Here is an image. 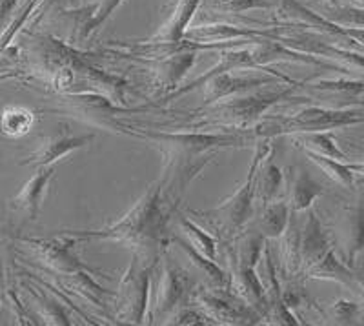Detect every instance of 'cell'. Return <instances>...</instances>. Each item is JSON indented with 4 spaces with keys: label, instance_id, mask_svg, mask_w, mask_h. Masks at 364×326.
I'll use <instances>...</instances> for the list:
<instances>
[{
    "label": "cell",
    "instance_id": "cell-41",
    "mask_svg": "<svg viewBox=\"0 0 364 326\" xmlns=\"http://www.w3.org/2000/svg\"><path fill=\"white\" fill-rule=\"evenodd\" d=\"M348 168L352 169L355 175H363L364 177V162H348Z\"/></svg>",
    "mask_w": 364,
    "mask_h": 326
},
{
    "label": "cell",
    "instance_id": "cell-39",
    "mask_svg": "<svg viewBox=\"0 0 364 326\" xmlns=\"http://www.w3.org/2000/svg\"><path fill=\"white\" fill-rule=\"evenodd\" d=\"M120 2H122V0H102V2H100L99 11H97V15H95V17H93V21H91L90 26H87V31H91V29H95L97 26L100 24V22L106 21V17H108L109 13H112L113 9H115L117 6L120 4Z\"/></svg>",
    "mask_w": 364,
    "mask_h": 326
},
{
    "label": "cell",
    "instance_id": "cell-13",
    "mask_svg": "<svg viewBox=\"0 0 364 326\" xmlns=\"http://www.w3.org/2000/svg\"><path fill=\"white\" fill-rule=\"evenodd\" d=\"M336 244L339 246L341 259L350 268L364 252V204L344 206L336 221Z\"/></svg>",
    "mask_w": 364,
    "mask_h": 326
},
{
    "label": "cell",
    "instance_id": "cell-8",
    "mask_svg": "<svg viewBox=\"0 0 364 326\" xmlns=\"http://www.w3.org/2000/svg\"><path fill=\"white\" fill-rule=\"evenodd\" d=\"M155 265H146L133 256L120 279L115 295L117 319L126 325H142L149 308V283Z\"/></svg>",
    "mask_w": 364,
    "mask_h": 326
},
{
    "label": "cell",
    "instance_id": "cell-37",
    "mask_svg": "<svg viewBox=\"0 0 364 326\" xmlns=\"http://www.w3.org/2000/svg\"><path fill=\"white\" fill-rule=\"evenodd\" d=\"M331 315L336 317L337 322L353 325V322H357V319L363 315V310H360V306L357 305V303L339 299L336 305L331 306Z\"/></svg>",
    "mask_w": 364,
    "mask_h": 326
},
{
    "label": "cell",
    "instance_id": "cell-31",
    "mask_svg": "<svg viewBox=\"0 0 364 326\" xmlns=\"http://www.w3.org/2000/svg\"><path fill=\"white\" fill-rule=\"evenodd\" d=\"M304 155H306L323 174H326L331 181L336 182V184L348 188V190H353V186H355V174L348 168V162L337 161V159L331 157H324V155H318V153L310 152V149H304Z\"/></svg>",
    "mask_w": 364,
    "mask_h": 326
},
{
    "label": "cell",
    "instance_id": "cell-27",
    "mask_svg": "<svg viewBox=\"0 0 364 326\" xmlns=\"http://www.w3.org/2000/svg\"><path fill=\"white\" fill-rule=\"evenodd\" d=\"M290 204L286 201H272L264 204V210L257 219L255 230L261 233L264 239H279L284 233L288 221H290Z\"/></svg>",
    "mask_w": 364,
    "mask_h": 326
},
{
    "label": "cell",
    "instance_id": "cell-16",
    "mask_svg": "<svg viewBox=\"0 0 364 326\" xmlns=\"http://www.w3.org/2000/svg\"><path fill=\"white\" fill-rule=\"evenodd\" d=\"M228 275H230L228 290L232 292L233 298L242 305L255 310L257 314L262 317V314L268 308V295H266L264 286L259 279L257 268H248V266L232 263V270Z\"/></svg>",
    "mask_w": 364,
    "mask_h": 326
},
{
    "label": "cell",
    "instance_id": "cell-9",
    "mask_svg": "<svg viewBox=\"0 0 364 326\" xmlns=\"http://www.w3.org/2000/svg\"><path fill=\"white\" fill-rule=\"evenodd\" d=\"M63 104L66 106L68 112L75 113V117L84 119L93 126L119 132L120 124L117 122V115L124 112V107H120L115 100L102 95V93H97V91L64 93Z\"/></svg>",
    "mask_w": 364,
    "mask_h": 326
},
{
    "label": "cell",
    "instance_id": "cell-14",
    "mask_svg": "<svg viewBox=\"0 0 364 326\" xmlns=\"http://www.w3.org/2000/svg\"><path fill=\"white\" fill-rule=\"evenodd\" d=\"M193 301L195 306L203 312L204 317L215 325H252L261 319V315L250 306L242 305V303L233 305L220 295L208 292L206 288L193 290Z\"/></svg>",
    "mask_w": 364,
    "mask_h": 326
},
{
    "label": "cell",
    "instance_id": "cell-6",
    "mask_svg": "<svg viewBox=\"0 0 364 326\" xmlns=\"http://www.w3.org/2000/svg\"><path fill=\"white\" fill-rule=\"evenodd\" d=\"M297 84H290L288 88L272 91H259V93H240V95L223 99L213 102L208 112V122H215L228 130H250L264 117L269 107L275 106L281 100L288 99Z\"/></svg>",
    "mask_w": 364,
    "mask_h": 326
},
{
    "label": "cell",
    "instance_id": "cell-34",
    "mask_svg": "<svg viewBox=\"0 0 364 326\" xmlns=\"http://www.w3.org/2000/svg\"><path fill=\"white\" fill-rule=\"evenodd\" d=\"M195 38L204 42H211V48H215L213 42H219L223 46V42H232L235 38H245L250 37L252 33H246V31H240V29L232 28V26H215V28H203V29H195L193 33Z\"/></svg>",
    "mask_w": 364,
    "mask_h": 326
},
{
    "label": "cell",
    "instance_id": "cell-38",
    "mask_svg": "<svg viewBox=\"0 0 364 326\" xmlns=\"http://www.w3.org/2000/svg\"><path fill=\"white\" fill-rule=\"evenodd\" d=\"M211 2H215V8L224 9V11H242V9L266 6L261 0H211Z\"/></svg>",
    "mask_w": 364,
    "mask_h": 326
},
{
    "label": "cell",
    "instance_id": "cell-29",
    "mask_svg": "<svg viewBox=\"0 0 364 326\" xmlns=\"http://www.w3.org/2000/svg\"><path fill=\"white\" fill-rule=\"evenodd\" d=\"M35 113L24 106H6L0 115V130L9 139H21L31 132Z\"/></svg>",
    "mask_w": 364,
    "mask_h": 326
},
{
    "label": "cell",
    "instance_id": "cell-25",
    "mask_svg": "<svg viewBox=\"0 0 364 326\" xmlns=\"http://www.w3.org/2000/svg\"><path fill=\"white\" fill-rule=\"evenodd\" d=\"M279 239H281L282 272L288 277L299 275L301 273V223L297 214L291 211L288 226Z\"/></svg>",
    "mask_w": 364,
    "mask_h": 326
},
{
    "label": "cell",
    "instance_id": "cell-17",
    "mask_svg": "<svg viewBox=\"0 0 364 326\" xmlns=\"http://www.w3.org/2000/svg\"><path fill=\"white\" fill-rule=\"evenodd\" d=\"M197 58V48L182 50L177 53L164 55L161 58H155L154 64V80L161 90L173 91L181 86V80L184 75L191 70Z\"/></svg>",
    "mask_w": 364,
    "mask_h": 326
},
{
    "label": "cell",
    "instance_id": "cell-23",
    "mask_svg": "<svg viewBox=\"0 0 364 326\" xmlns=\"http://www.w3.org/2000/svg\"><path fill=\"white\" fill-rule=\"evenodd\" d=\"M171 243H173L175 246H177L178 250L188 257V261H190L191 265L203 273L204 279H206L213 288L228 290V285H230V275H228V272L223 268V266L217 265V261L204 257L203 253L197 252L191 244H188L186 241L178 239V237H173Z\"/></svg>",
    "mask_w": 364,
    "mask_h": 326
},
{
    "label": "cell",
    "instance_id": "cell-42",
    "mask_svg": "<svg viewBox=\"0 0 364 326\" xmlns=\"http://www.w3.org/2000/svg\"><path fill=\"white\" fill-rule=\"evenodd\" d=\"M355 288L359 290V293L364 299V275H357L355 273Z\"/></svg>",
    "mask_w": 364,
    "mask_h": 326
},
{
    "label": "cell",
    "instance_id": "cell-19",
    "mask_svg": "<svg viewBox=\"0 0 364 326\" xmlns=\"http://www.w3.org/2000/svg\"><path fill=\"white\" fill-rule=\"evenodd\" d=\"M282 42L291 46L294 50L302 51L308 55H321L324 58L336 62L337 70H348V73H364V57L352 53V51L326 46L323 42L311 41V38H282Z\"/></svg>",
    "mask_w": 364,
    "mask_h": 326
},
{
    "label": "cell",
    "instance_id": "cell-18",
    "mask_svg": "<svg viewBox=\"0 0 364 326\" xmlns=\"http://www.w3.org/2000/svg\"><path fill=\"white\" fill-rule=\"evenodd\" d=\"M331 248V239L314 211L301 224V273L314 266Z\"/></svg>",
    "mask_w": 364,
    "mask_h": 326
},
{
    "label": "cell",
    "instance_id": "cell-12",
    "mask_svg": "<svg viewBox=\"0 0 364 326\" xmlns=\"http://www.w3.org/2000/svg\"><path fill=\"white\" fill-rule=\"evenodd\" d=\"M93 141H95V133L73 135V133H70V128L66 130L64 126H60L53 135L42 137L41 142H38V148L35 149L29 157H26L21 164L35 166V168L57 164V162L63 161L66 155L77 152V149L86 148V146H90Z\"/></svg>",
    "mask_w": 364,
    "mask_h": 326
},
{
    "label": "cell",
    "instance_id": "cell-35",
    "mask_svg": "<svg viewBox=\"0 0 364 326\" xmlns=\"http://www.w3.org/2000/svg\"><path fill=\"white\" fill-rule=\"evenodd\" d=\"M261 319H266V325H279V326H297L301 325V321L297 319V315L294 314V310H290L284 303L281 301V298L275 299L268 305L266 312L262 314Z\"/></svg>",
    "mask_w": 364,
    "mask_h": 326
},
{
    "label": "cell",
    "instance_id": "cell-21",
    "mask_svg": "<svg viewBox=\"0 0 364 326\" xmlns=\"http://www.w3.org/2000/svg\"><path fill=\"white\" fill-rule=\"evenodd\" d=\"M284 186V174L273 161V149L261 161L255 174V201L261 204L277 201Z\"/></svg>",
    "mask_w": 364,
    "mask_h": 326
},
{
    "label": "cell",
    "instance_id": "cell-26",
    "mask_svg": "<svg viewBox=\"0 0 364 326\" xmlns=\"http://www.w3.org/2000/svg\"><path fill=\"white\" fill-rule=\"evenodd\" d=\"M252 57L259 66L266 68L269 62H297V64H315L323 66L324 62L317 61L315 57L308 53H302L297 50H288L286 44H275V42H259L255 48H252Z\"/></svg>",
    "mask_w": 364,
    "mask_h": 326
},
{
    "label": "cell",
    "instance_id": "cell-22",
    "mask_svg": "<svg viewBox=\"0 0 364 326\" xmlns=\"http://www.w3.org/2000/svg\"><path fill=\"white\" fill-rule=\"evenodd\" d=\"M310 279H321V281H333L344 286H352L355 288V273L353 268L344 265V261L336 253L333 248H330L314 266L304 272Z\"/></svg>",
    "mask_w": 364,
    "mask_h": 326
},
{
    "label": "cell",
    "instance_id": "cell-3",
    "mask_svg": "<svg viewBox=\"0 0 364 326\" xmlns=\"http://www.w3.org/2000/svg\"><path fill=\"white\" fill-rule=\"evenodd\" d=\"M33 66L42 79L50 83L57 93L97 91L117 104H124L126 83L117 75H109L91 64L87 58L71 51L63 42L41 38L31 51Z\"/></svg>",
    "mask_w": 364,
    "mask_h": 326
},
{
    "label": "cell",
    "instance_id": "cell-10",
    "mask_svg": "<svg viewBox=\"0 0 364 326\" xmlns=\"http://www.w3.org/2000/svg\"><path fill=\"white\" fill-rule=\"evenodd\" d=\"M22 243L35 253L42 265L63 275H71L80 270H90L79 257L75 256L73 246L79 241L73 237L57 233L55 239H33V237H22Z\"/></svg>",
    "mask_w": 364,
    "mask_h": 326
},
{
    "label": "cell",
    "instance_id": "cell-30",
    "mask_svg": "<svg viewBox=\"0 0 364 326\" xmlns=\"http://www.w3.org/2000/svg\"><path fill=\"white\" fill-rule=\"evenodd\" d=\"M178 226H181L182 233L186 236V243L197 250L199 253H203L208 259L217 261V239L213 236H210L208 231H204L199 224L195 223L193 219H190L188 215H178L177 219Z\"/></svg>",
    "mask_w": 364,
    "mask_h": 326
},
{
    "label": "cell",
    "instance_id": "cell-43",
    "mask_svg": "<svg viewBox=\"0 0 364 326\" xmlns=\"http://www.w3.org/2000/svg\"><path fill=\"white\" fill-rule=\"evenodd\" d=\"M352 35L364 44V31H352Z\"/></svg>",
    "mask_w": 364,
    "mask_h": 326
},
{
    "label": "cell",
    "instance_id": "cell-4",
    "mask_svg": "<svg viewBox=\"0 0 364 326\" xmlns=\"http://www.w3.org/2000/svg\"><path fill=\"white\" fill-rule=\"evenodd\" d=\"M364 124V113L341 107L308 106L294 115H264L248 130L253 144L257 141H275L284 135H302L314 132H331Z\"/></svg>",
    "mask_w": 364,
    "mask_h": 326
},
{
    "label": "cell",
    "instance_id": "cell-33",
    "mask_svg": "<svg viewBox=\"0 0 364 326\" xmlns=\"http://www.w3.org/2000/svg\"><path fill=\"white\" fill-rule=\"evenodd\" d=\"M304 88L324 95H333L339 99H357L364 93V80L352 79H331V80H317V83L304 84Z\"/></svg>",
    "mask_w": 364,
    "mask_h": 326
},
{
    "label": "cell",
    "instance_id": "cell-11",
    "mask_svg": "<svg viewBox=\"0 0 364 326\" xmlns=\"http://www.w3.org/2000/svg\"><path fill=\"white\" fill-rule=\"evenodd\" d=\"M190 292V277L177 263L171 259H164L159 277L157 292H155L154 310L149 317L151 319H168L173 312H177L186 301V295Z\"/></svg>",
    "mask_w": 364,
    "mask_h": 326
},
{
    "label": "cell",
    "instance_id": "cell-28",
    "mask_svg": "<svg viewBox=\"0 0 364 326\" xmlns=\"http://www.w3.org/2000/svg\"><path fill=\"white\" fill-rule=\"evenodd\" d=\"M197 2L199 0H181V4H178L177 11H175L173 19L149 42H155V44H173V42H181L182 37H184V29H186L188 22H190L195 8H197Z\"/></svg>",
    "mask_w": 364,
    "mask_h": 326
},
{
    "label": "cell",
    "instance_id": "cell-32",
    "mask_svg": "<svg viewBox=\"0 0 364 326\" xmlns=\"http://www.w3.org/2000/svg\"><path fill=\"white\" fill-rule=\"evenodd\" d=\"M302 149H310V152L324 155V157L337 159V161L346 162L348 155L337 146L336 139L331 137L330 132H314V133H302L297 135Z\"/></svg>",
    "mask_w": 364,
    "mask_h": 326
},
{
    "label": "cell",
    "instance_id": "cell-5",
    "mask_svg": "<svg viewBox=\"0 0 364 326\" xmlns=\"http://www.w3.org/2000/svg\"><path fill=\"white\" fill-rule=\"evenodd\" d=\"M255 144V153H253L252 164H250L245 182L230 197L224 199L219 206L204 211H193L195 215H200L203 219H206L211 224V228L217 231V236L223 237V239H235L253 217L257 168H259L262 159L273 149L272 141H257Z\"/></svg>",
    "mask_w": 364,
    "mask_h": 326
},
{
    "label": "cell",
    "instance_id": "cell-2",
    "mask_svg": "<svg viewBox=\"0 0 364 326\" xmlns=\"http://www.w3.org/2000/svg\"><path fill=\"white\" fill-rule=\"evenodd\" d=\"M173 211L162 201L159 181L149 186L139 201L119 221L102 230H64L60 236L77 241H112L128 246L133 256L146 265H157L170 243L168 224Z\"/></svg>",
    "mask_w": 364,
    "mask_h": 326
},
{
    "label": "cell",
    "instance_id": "cell-40",
    "mask_svg": "<svg viewBox=\"0 0 364 326\" xmlns=\"http://www.w3.org/2000/svg\"><path fill=\"white\" fill-rule=\"evenodd\" d=\"M15 4H17V0H0V21L11 11Z\"/></svg>",
    "mask_w": 364,
    "mask_h": 326
},
{
    "label": "cell",
    "instance_id": "cell-36",
    "mask_svg": "<svg viewBox=\"0 0 364 326\" xmlns=\"http://www.w3.org/2000/svg\"><path fill=\"white\" fill-rule=\"evenodd\" d=\"M35 301L38 303V308H41V315L46 319L48 325H70V319H68L66 312L63 310V306L58 303L51 301L42 293H37L35 290H31Z\"/></svg>",
    "mask_w": 364,
    "mask_h": 326
},
{
    "label": "cell",
    "instance_id": "cell-15",
    "mask_svg": "<svg viewBox=\"0 0 364 326\" xmlns=\"http://www.w3.org/2000/svg\"><path fill=\"white\" fill-rule=\"evenodd\" d=\"M57 164L37 168V172L26 181V184L18 190V194L9 201V208L13 211L24 214L29 221L37 219L42 201H44L48 190H50V184L55 175H57Z\"/></svg>",
    "mask_w": 364,
    "mask_h": 326
},
{
    "label": "cell",
    "instance_id": "cell-24",
    "mask_svg": "<svg viewBox=\"0 0 364 326\" xmlns=\"http://www.w3.org/2000/svg\"><path fill=\"white\" fill-rule=\"evenodd\" d=\"M266 243H268V239H264L255 228L246 231L242 230L235 237V246L230 253V261L237 263V265L248 266V268H257L261 265Z\"/></svg>",
    "mask_w": 364,
    "mask_h": 326
},
{
    "label": "cell",
    "instance_id": "cell-20",
    "mask_svg": "<svg viewBox=\"0 0 364 326\" xmlns=\"http://www.w3.org/2000/svg\"><path fill=\"white\" fill-rule=\"evenodd\" d=\"M324 194L323 184H318L306 169L294 168V175L288 190V204L294 214H302L311 208V204Z\"/></svg>",
    "mask_w": 364,
    "mask_h": 326
},
{
    "label": "cell",
    "instance_id": "cell-1",
    "mask_svg": "<svg viewBox=\"0 0 364 326\" xmlns=\"http://www.w3.org/2000/svg\"><path fill=\"white\" fill-rule=\"evenodd\" d=\"M122 132L132 137L146 139L161 149L164 157V169L159 179L162 191V201L166 206L175 211L182 197L193 182V179L213 161L217 153L224 148H239L253 142L248 130L242 132H154L139 130L133 132L122 128Z\"/></svg>",
    "mask_w": 364,
    "mask_h": 326
},
{
    "label": "cell",
    "instance_id": "cell-7",
    "mask_svg": "<svg viewBox=\"0 0 364 326\" xmlns=\"http://www.w3.org/2000/svg\"><path fill=\"white\" fill-rule=\"evenodd\" d=\"M297 84L291 79H288L286 75H273L261 71L259 75H237L235 71H223V73L215 75H200L199 79H195L184 88H177L173 93H170V99L175 97H182L184 93H190L193 90L203 88L204 106H211L213 102H219L223 99H230V97L240 95V93H248V91L255 90V88L268 86V84Z\"/></svg>",
    "mask_w": 364,
    "mask_h": 326
}]
</instances>
